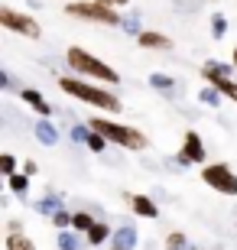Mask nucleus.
Returning <instances> with one entry per match:
<instances>
[{
	"instance_id": "4",
	"label": "nucleus",
	"mask_w": 237,
	"mask_h": 250,
	"mask_svg": "<svg viewBox=\"0 0 237 250\" xmlns=\"http://www.w3.org/2000/svg\"><path fill=\"white\" fill-rule=\"evenodd\" d=\"M65 13L72 20H88V23H101V26H124V13H117L101 0H72V3H65Z\"/></svg>"
},
{
	"instance_id": "21",
	"label": "nucleus",
	"mask_w": 237,
	"mask_h": 250,
	"mask_svg": "<svg viewBox=\"0 0 237 250\" xmlns=\"http://www.w3.org/2000/svg\"><path fill=\"white\" fill-rule=\"evenodd\" d=\"M221 98H224V94H221L218 88H211V84H205V88L198 91V101H201V104H208V107H218Z\"/></svg>"
},
{
	"instance_id": "3",
	"label": "nucleus",
	"mask_w": 237,
	"mask_h": 250,
	"mask_svg": "<svg viewBox=\"0 0 237 250\" xmlns=\"http://www.w3.org/2000/svg\"><path fill=\"white\" fill-rule=\"evenodd\" d=\"M88 127L98 130L108 143H114V146H120V149H130V153H143V149L150 146V137H146L143 130L130 127V124H120V121H110V117H91Z\"/></svg>"
},
{
	"instance_id": "19",
	"label": "nucleus",
	"mask_w": 237,
	"mask_h": 250,
	"mask_svg": "<svg viewBox=\"0 0 237 250\" xmlns=\"http://www.w3.org/2000/svg\"><path fill=\"white\" fill-rule=\"evenodd\" d=\"M7 250H36V244H33V237H26V231L7 234Z\"/></svg>"
},
{
	"instance_id": "15",
	"label": "nucleus",
	"mask_w": 237,
	"mask_h": 250,
	"mask_svg": "<svg viewBox=\"0 0 237 250\" xmlns=\"http://www.w3.org/2000/svg\"><path fill=\"white\" fill-rule=\"evenodd\" d=\"M150 84H153L156 91H163V94H172L175 88H179V82H175L172 75H166V72H153L150 75Z\"/></svg>"
},
{
	"instance_id": "24",
	"label": "nucleus",
	"mask_w": 237,
	"mask_h": 250,
	"mask_svg": "<svg viewBox=\"0 0 237 250\" xmlns=\"http://www.w3.org/2000/svg\"><path fill=\"white\" fill-rule=\"evenodd\" d=\"M20 169H17V156H13V153H3V156H0V176H17Z\"/></svg>"
},
{
	"instance_id": "32",
	"label": "nucleus",
	"mask_w": 237,
	"mask_h": 250,
	"mask_svg": "<svg viewBox=\"0 0 237 250\" xmlns=\"http://www.w3.org/2000/svg\"><path fill=\"white\" fill-rule=\"evenodd\" d=\"M110 250H124V247H110Z\"/></svg>"
},
{
	"instance_id": "28",
	"label": "nucleus",
	"mask_w": 237,
	"mask_h": 250,
	"mask_svg": "<svg viewBox=\"0 0 237 250\" xmlns=\"http://www.w3.org/2000/svg\"><path fill=\"white\" fill-rule=\"evenodd\" d=\"M20 172H26V176L33 179L39 172V163H36V159H23V163H20Z\"/></svg>"
},
{
	"instance_id": "8",
	"label": "nucleus",
	"mask_w": 237,
	"mask_h": 250,
	"mask_svg": "<svg viewBox=\"0 0 237 250\" xmlns=\"http://www.w3.org/2000/svg\"><path fill=\"white\" fill-rule=\"evenodd\" d=\"M137 46L140 49H159V52H169L175 42L166 36V33H159V29H143V33L137 36Z\"/></svg>"
},
{
	"instance_id": "27",
	"label": "nucleus",
	"mask_w": 237,
	"mask_h": 250,
	"mask_svg": "<svg viewBox=\"0 0 237 250\" xmlns=\"http://www.w3.org/2000/svg\"><path fill=\"white\" fill-rule=\"evenodd\" d=\"M120 29H127L130 36L137 39L140 33H143V26H140V17H137V13H133V17H124V26H120Z\"/></svg>"
},
{
	"instance_id": "25",
	"label": "nucleus",
	"mask_w": 237,
	"mask_h": 250,
	"mask_svg": "<svg viewBox=\"0 0 237 250\" xmlns=\"http://www.w3.org/2000/svg\"><path fill=\"white\" fill-rule=\"evenodd\" d=\"M59 250H78V231H59Z\"/></svg>"
},
{
	"instance_id": "12",
	"label": "nucleus",
	"mask_w": 237,
	"mask_h": 250,
	"mask_svg": "<svg viewBox=\"0 0 237 250\" xmlns=\"http://www.w3.org/2000/svg\"><path fill=\"white\" fill-rule=\"evenodd\" d=\"M231 75H234V65L218 62V59H211V62L201 65V78H205V82H211V78H231Z\"/></svg>"
},
{
	"instance_id": "17",
	"label": "nucleus",
	"mask_w": 237,
	"mask_h": 250,
	"mask_svg": "<svg viewBox=\"0 0 237 250\" xmlns=\"http://www.w3.org/2000/svg\"><path fill=\"white\" fill-rule=\"evenodd\" d=\"M36 211H39V214H46V218H52L55 211H62V198L49 192L46 198H39V202H36Z\"/></svg>"
},
{
	"instance_id": "31",
	"label": "nucleus",
	"mask_w": 237,
	"mask_h": 250,
	"mask_svg": "<svg viewBox=\"0 0 237 250\" xmlns=\"http://www.w3.org/2000/svg\"><path fill=\"white\" fill-rule=\"evenodd\" d=\"M231 65H234V72H237V46H234V56H231Z\"/></svg>"
},
{
	"instance_id": "20",
	"label": "nucleus",
	"mask_w": 237,
	"mask_h": 250,
	"mask_svg": "<svg viewBox=\"0 0 237 250\" xmlns=\"http://www.w3.org/2000/svg\"><path fill=\"white\" fill-rule=\"evenodd\" d=\"M166 250H189V237H185L182 231H169L166 234V241H163Z\"/></svg>"
},
{
	"instance_id": "23",
	"label": "nucleus",
	"mask_w": 237,
	"mask_h": 250,
	"mask_svg": "<svg viewBox=\"0 0 237 250\" xmlns=\"http://www.w3.org/2000/svg\"><path fill=\"white\" fill-rule=\"evenodd\" d=\"M85 146L91 149V153H104V146H108V140L101 137L98 130H88V137H85Z\"/></svg>"
},
{
	"instance_id": "10",
	"label": "nucleus",
	"mask_w": 237,
	"mask_h": 250,
	"mask_svg": "<svg viewBox=\"0 0 237 250\" xmlns=\"http://www.w3.org/2000/svg\"><path fill=\"white\" fill-rule=\"evenodd\" d=\"M20 98H23V101H26L29 107L39 114V117H52V104H49L46 98L36 91V88H20Z\"/></svg>"
},
{
	"instance_id": "2",
	"label": "nucleus",
	"mask_w": 237,
	"mask_h": 250,
	"mask_svg": "<svg viewBox=\"0 0 237 250\" xmlns=\"http://www.w3.org/2000/svg\"><path fill=\"white\" fill-rule=\"evenodd\" d=\"M65 62L72 65V72L78 75V78H94V82L108 84V88H117V84H120V75L114 72L104 59L91 56V52L82 49V46H68V49H65Z\"/></svg>"
},
{
	"instance_id": "29",
	"label": "nucleus",
	"mask_w": 237,
	"mask_h": 250,
	"mask_svg": "<svg viewBox=\"0 0 237 250\" xmlns=\"http://www.w3.org/2000/svg\"><path fill=\"white\" fill-rule=\"evenodd\" d=\"M7 234H23V224H20L17 218H10L7 221Z\"/></svg>"
},
{
	"instance_id": "7",
	"label": "nucleus",
	"mask_w": 237,
	"mask_h": 250,
	"mask_svg": "<svg viewBox=\"0 0 237 250\" xmlns=\"http://www.w3.org/2000/svg\"><path fill=\"white\" fill-rule=\"evenodd\" d=\"M175 159H179V166H208V149H205V140L198 130H185L182 149Z\"/></svg>"
},
{
	"instance_id": "26",
	"label": "nucleus",
	"mask_w": 237,
	"mask_h": 250,
	"mask_svg": "<svg viewBox=\"0 0 237 250\" xmlns=\"http://www.w3.org/2000/svg\"><path fill=\"white\" fill-rule=\"evenodd\" d=\"M72 218H75V214H68V211L62 208V211H55V214H52V224L59 228V231H72Z\"/></svg>"
},
{
	"instance_id": "18",
	"label": "nucleus",
	"mask_w": 237,
	"mask_h": 250,
	"mask_svg": "<svg viewBox=\"0 0 237 250\" xmlns=\"http://www.w3.org/2000/svg\"><path fill=\"white\" fill-rule=\"evenodd\" d=\"M94 214H88V211H75V218H72V231H78V234H88L94 228Z\"/></svg>"
},
{
	"instance_id": "6",
	"label": "nucleus",
	"mask_w": 237,
	"mask_h": 250,
	"mask_svg": "<svg viewBox=\"0 0 237 250\" xmlns=\"http://www.w3.org/2000/svg\"><path fill=\"white\" fill-rule=\"evenodd\" d=\"M201 182L218 195H237V172L228 163H208L201 169Z\"/></svg>"
},
{
	"instance_id": "5",
	"label": "nucleus",
	"mask_w": 237,
	"mask_h": 250,
	"mask_svg": "<svg viewBox=\"0 0 237 250\" xmlns=\"http://www.w3.org/2000/svg\"><path fill=\"white\" fill-rule=\"evenodd\" d=\"M0 26L7 29V33H17L23 39H43V26H39V20L33 13H20L13 10L10 3L0 7Z\"/></svg>"
},
{
	"instance_id": "14",
	"label": "nucleus",
	"mask_w": 237,
	"mask_h": 250,
	"mask_svg": "<svg viewBox=\"0 0 237 250\" xmlns=\"http://www.w3.org/2000/svg\"><path fill=\"white\" fill-rule=\"evenodd\" d=\"M114 247H124V250H133L137 247V228L133 224H124L114 231Z\"/></svg>"
},
{
	"instance_id": "11",
	"label": "nucleus",
	"mask_w": 237,
	"mask_h": 250,
	"mask_svg": "<svg viewBox=\"0 0 237 250\" xmlns=\"http://www.w3.org/2000/svg\"><path fill=\"white\" fill-rule=\"evenodd\" d=\"M33 133H36V140L43 143V146H55V143H59V130H55V124L49 121V117H39L36 127H33Z\"/></svg>"
},
{
	"instance_id": "9",
	"label": "nucleus",
	"mask_w": 237,
	"mask_h": 250,
	"mask_svg": "<svg viewBox=\"0 0 237 250\" xmlns=\"http://www.w3.org/2000/svg\"><path fill=\"white\" fill-rule=\"evenodd\" d=\"M127 205L137 218H159V208L150 195H127Z\"/></svg>"
},
{
	"instance_id": "13",
	"label": "nucleus",
	"mask_w": 237,
	"mask_h": 250,
	"mask_svg": "<svg viewBox=\"0 0 237 250\" xmlns=\"http://www.w3.org/2000/svg\"><path fill=\"white\" fill-rule=\"evenodd\" d=\"M108 237H114V231H110V224H108V221H94V228L85 234L88 247H101V244L108 241Z\"/></svg>"
},
{
	"instance_id": "16",
	"label": "nucleus",
	"mask_w": 237,
	"mask_h": 250,
	"mask_svg": "<svg viewBox=\"0 0 237 250\" xmlns=\"http://www.w3.org/2000/svg\"><path fill=\"white\" fill-rule=\"evenodd\" d=\"M7 188H10V195H20V198H26V195H29V176H26V172H17V176H10V179H7Z\"/></svg>"
},
{
	"instance_id": "30",
	"label": "nucleus",
	"mask_w": 237,
	"mask_h": 250,
	"mask_svg": "<svg viewBox=\"0 0 237 250\" xmlns=\"http://www.w3.org/2000/svg\"><path fill=\"white\" fill-rule=\"evenodd\" d=\"M101 3H108V7H114V10H120V7H127L130 0H101Z\"/></svg>"
},
{
	"instance_id": "22",
	"label": "nucleus",
	"mask_w": 237,
	"mask_h": 250,
	"mask_svg": "<svg viewBox=\"0 0 237 250\" xmlns=\"http://www.w3.org/2000/svg\"><path fill=\"white\" fill-rule=\"evenodd\" d=\"M224 33H228V17L224 13H211V36L224 39Z\"/></svg>"
},
{
	"instance_id": "1",
	"label": "nucleus",
	"mask_w": 237,
	"mask_h": 250,
	"mask_svg": "<svg viewBox=\"0 0 237 250\" xmlns=\"http://www.w3.org/2000/svg\"><path fill=\"white\" fill-rule=\"evenodd\" d=\"M59 88L65 94H72V98L91 104V107H101V111H108V114L124 111V101L114 91H104V84H91V82H85V78H78V75H62L59 78Z\"/></svg>"
}]
</instances>
